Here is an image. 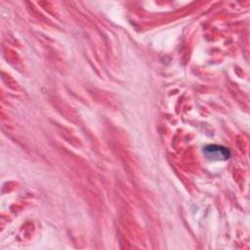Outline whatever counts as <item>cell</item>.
Returning a JSON list of instances; mask_svg holds the SVG:
<instances>
[{"instance_id": "6da1fadb", "label": "cell", "mask_w": 250, "mask_h": 250, "mask_svg": "<svg viewBox=\"0 0 250 250\" xmlns=\"http://www.w3.org/2000/svg\"><path fill=\"white\" fill-rule=\"evenodd\" d=\"M202 151L209 160H226L230 156V151L227 147L218 145L206 146Z\"/></svg>"}]
</instances>
